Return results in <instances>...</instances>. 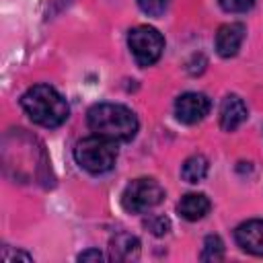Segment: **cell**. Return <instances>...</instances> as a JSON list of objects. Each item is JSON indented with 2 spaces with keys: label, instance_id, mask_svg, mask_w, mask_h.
Listing matches in <instances>:
<instances>
[{
  "label": "cell",
  "instance_id": "obj_1",
  "mask_svg": "<svg viewBox=\"0 0 263 263\" xmlns=\"http://www.w3.org/2000/svg\"><path fill=\"white\" fill-rule=\"evenodd\" d=\"M88 127L113 142H127L138 132V117L132 109L117 103H99L88 109Z\"/></svg>",
  "mask_w": 263,
  "mask_h": 263
},
{
  "label": "cell",
  "instance_id": "obj_2",
  "mask_svg": "<svg viewBox=\"0 0 263 263\" xmlns=\"http://www.w3.org/2000/svg\"><path fill=\"white\" fill-rule=\"evenodd\" d=\"M21 105H23L25 113L29 115V119L43 127H58L70 115V107H68L66 99L55 88H51L47 84L31 86L23 95Z\"/></svg>",
  "mask_w": 263,
  "mask_h": 263
},
{
  "label": "cell",
  "instance_id": "obj_3",
  "mask_svg": "<svg viewBox=\"0 0 263 263\" xmlns=\"http://www.w3.org/2000/svg\"><path fill=\"white\" fill-rule=\"evenodd\" d=\"M74 158L84 171L92 175H101L113 168L117 160V146L113 140L95 134V136L82 138L74 146Z\"/></svg>",
  "mask_w": 263,
  "mask_h": 263
},
{
  "label": "cell",
  "instance_id": "obj_4",
  "mask_svg": "<svg viewBox=\"0 0 263 263\" xmlns=\"http://www.w3.org/2000/svg\"><path fill=\"white\" fill-rule=\"evenodd\" d=\"M162 197H164V189L160 187V183L154 179L142 177V179L132 181L125 187V191L121 195V203L127 212L142 214V212H148L154 205H158L162 201Z\"/></svg>",
  "mask_w": 263,
  "mask_h": 263
},
{
  "label": "cell",
  "instance_id": "obj_5",
  "mask_svg": "<svg viewBox=\"0 0 263 263\" xmlns=\"http://www.w3.org/2000/svg\"><path fill=\"white\" fill-rule=\"evenodd\" d=\"M127 45H129V51H132L134 60L140 66H152L164 49V39L154 27L140 25V27L129 31Z\"/></svg>",
  "mask_w": 263,
  "mask_h": 263
},
{
  "label": "cell",
  "instance_id": "obj_6",
  "mask_svg": "<svg viewBox=\"0 0 263 263\" xmlns=\"http://www.w3.org/2000/svg\"><path fill=\"white\" fill-rule=\"evenodd\" d=\"M210 111V99L201 92H185L175 103V115L183 123H197Z\"/></svg>",
  "mask_w": 263,
  "mask_h": 263
},
{
  "label": "cell",
  "instance_id": "obj_7",
  "mask_svg": "<svg viewBox=\"0 0 263 263\" xmlns=\"http://www.w3.org/2000/svg\"><path fill=\"white\" fill-rule=\"evenodd\" d=\"M234 236H236V242L242 251L257 255V257H263V220L242 222L236 228Z\"/></svg>",
  "mask_w": 263,
  "mask_h": 263
},
{
  "label": "cell",
  "instance_id": "obj_8",
  "mask_svg": "<svg viewBox=\"0 0 263 263\" xmlns=\"http://www.w3.org/2000/svg\"><path fill=\"white\" fill-rule=\"evenodd\" d=\"M242 39H245V25L242 23L222 25L216 33V49L222 58H232L240 49Z\"/></svg>",
  "mask_w": 263,
  "mask_h": 263
},
{
  "label": "cell",
  "instance_id": "obj_9",
  "mask_svg": "<svg viewBox=\"0 0 263 263\" xmlns=\"http://www.w3.org/2000/svg\"><path fill=\"white\" fill-rule=\"evenodd\" d=\"M247 115L249 113H247L245 101L236 95H230L222 101V107H220V127L226 132H234L238 125L245 123Z\"/></svg>",
  "mask_w": 263,
  "mask_h": 263
},
{
  "label": "cell",
  "instance_id": "obj_10",
  "mask_svg": "<svg viewBox=\"0 0 263 263\" xmlns=\"http://www.w3.org/2000/svg\"><path fill=\"white\" fill-rule=\"evenodd\" d=\"M177 210L185 220L195 222V220H201L210 212V199L203 193H187L181 197Z\"/></svg>",
  "mask_w": 263,
  "mask_h": 263
},
{
  "label": "cell",
  "instance_id": "obj_11",
  "mask_svg": "<svg viewBox=\"0 0 263 263\" xmlns=\"http://www.w3.org/2000/svg\"><path fill=\"white\" fill-rule=\"evenodd\" d=\"M205 175H208V160L201 154L187 158L185 164H183V168H181V177L187 183H199Z\"/></svg>",
  "mask_w": 263,
  "mask_h": 263
},
{
  "label": "cell",
  "instance_id": "obj_12",
  "mask_svg": "<svg viewBox=\"0 0 263 263\" xmlns=\"http://www.w3.org/2000/svg\"><path fill=\"white\" fill-rule=\"evenodd\" d=\"M224 257V245L218 236H208L203 242V251H201V259L203 261H220Z\"/></svg>",
  "mask_w": 263,
  "mask_h": 263
},
{
  "label": "cell",
  "instance_id": "obj_13",
  "mask_svg": "<svg viewBox=\"0 0 263 263\" xmlns=\"http://www.w3.org/2000/svg\"><path fill=\"white\" fill-rule=\"evenodd\" d=\"M168 2L171 0H138L140 8L148 16H160V14H164V10L168 8Z\"/></svg>",
  "mask_w": 263,
  "mask_h": 263
},
{
  "label": "cell",
  "instance_id": "obj_14",
  "mask_svg": "<svg viewBox=\"0 0 263 263\" xmlns=\"http://www.w3.org/2000/svg\"><path fill=\"white\" fill-rule=\"evenodd\" d=\"M255 0H220V6L226 12H247Z\"/></svg>",
  "mask_w": 263,
  "mask_h": 263
},
{
  "label": "cell",
  "instance_id": "obj_15",
  "mask_svg": "<svg viewBox=\"0 0 263 263\" xmlns=\"http://www.w3.org/2000/svg\"><path fill=\"white\" fill-rule=\"evenodd\" d=\"M101 259H103V255L97 249H88V251L78 255V261H101Z\"/></svg>",
  "mask_w": 263,
  "mask_h": 263
}]
</instances>
